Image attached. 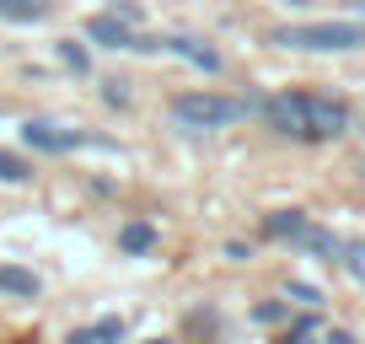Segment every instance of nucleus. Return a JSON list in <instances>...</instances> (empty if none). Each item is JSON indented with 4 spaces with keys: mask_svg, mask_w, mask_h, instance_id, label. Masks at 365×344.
Returning a JSON list of instances; mask_svg holds the SVG:
<instances>
[{
    "mask_svg": "<svg viewBox=\"0 0 365 344\" xmlns=\"http://www.w3.org/2000/svg\"><path fill=\"white\" fill-rule=\"evenodd\" d=\"M172 118L188 135H205V129H226L237 118H247V103L242 97H220V92H182L172 103Z\"/></svg>",
    "mask_w": 365,
    "mask_h": 344,
    "instance_id": "f03ea898",
    "label": "nucleus"
},
{
    "mask_svg": "<svg viewBox=\"0 0 365 344\" xmlns=\"http://www.w3.org/2000/svg\"><path fill=\"white\" fill-rule=\"evenodd\" d=\"M156 49H167V54L188 59V65H199V70H220V54L210 44H199V38H156Z\"/></svg>",
    "mask_w": 365,
    "mask_h": 344,
    "instance_id": "0eeeda50",
    "label": "nucleus"
},
{
    "mask_svg": "<svg viewBox=\"0 0 365 344\" xmlns=\"http://www.w3.org/2000/svg\"><path fill=\"white\" fill-rule=\"evenodd\" d=\"M0 16L6 22H38V16H48V0H0Z\"/></svg>",
    "mask_w": 365,
    "mask_h": 344,
    "instance_id": "9d476101",
    "label": "nucleus"
},
{
    "mask_svg": "<svg viewBox=\"0 0 365 344\" xmlns=\"http://www.w3.org/2000/svg\"><path fill=\"white\" fill-rule=\"evenodd\" d=\"M307 129H312V140H339L344 129H349V108H344L339 97L307 92Z\"/></svg>",
    "mask_w": 365,
    "mask_h": 344,
    "instance_id": "20e7f679",
    "label": "nucleus"
},
{
    "mask_svg": "<svg viewBox=\"0 0 365 344\" xmlns=\"http://www.w3.org/2000/svg\"><path fill=\"white\" fill-rule=\"evenodd\" d=\"M263 118H269V129H279V135L290 140H312L307 129V92H279L263 103Z\"/></svg>",
    "mask_w": 365,
    "mask_h": 344,
    "instance_id": "7ed1b4c3",
    "label": "nucleus"
},
{
    "mask_svg": "<svg viewBox=\"0 0 365 344\" xmlns=\"http://www.w3.org/2000/svg\"><path fill=\"white\" fill-rule=\"evenodd\" d=\"M360 183H365V172H360Z\"/></svg>",
    "mask_w": 365,
    "mask_h": 344,
    "instance_id": "b1692460",
    "label": "nucleus"
},
{
    "mask_svg": "<svg viewBox=\"0 0 365 344\" xmlns=\"http://www.w3.org/2000/svg\"><path fill=\"white\" fill-rule=\"evenodd\" d=\"M22 135H27V146H38V151H70V146H81V135H76V129L54 124V118H33V124H27Z\"/></svg>",
    "mask_w": 365,
    "mask_h": 344,
    "instance_id": "39448f33",
    "label": "nucleus"
},
{
    "mask_svg": "<svg viewBox=\"0 0 365 344\" xmlns=\"http://www.w3.org/2000/svg\"><path fill=\"white\" fill-rule=\"evenodd\" d=\"M59 59H65L76 76H86V49H81V44H59Z\"/></svg>",
    "mask_w": 365,
    "mask_h": 344,
    "instance_id": "2eb2a0df",
    "label": "nucleus"
},
{
    "mask_svg": "<svg viewBox=\"0 0 365 344\" xmlns=\"http://www.w3.org/2000/svg\"><path fill=\"white\" fill-rule=\"evenodd\" d=\"M70 344H97V339H91V333H70Z\"/></svg>",
    "mask_w": 365,
    "mask_h": 344,
    "instance_id": "412c9836",
    "label": "nucleus"
},
{
    "mask_svg": "<svg viewBox=\"0 0 365 344\" xmlns=\"http://www.w3.org/2000/svg\"><path fill=\"white\" fill-rule=\"evenodd\" d=\"M0 290H6V296H27V301H33L38 296V275H27V269H16V264H0Z\"/></svg>",
    "mask_w": 365,
    "mask_h": 344,
    "instance_id": "1a4fd4ad",
    "label": "nucleus"
},
{
    "mask_svg": "<svg viewBox=\"0 0 365 344\" xmlns=\"http://www.w3.org/2000/svg\"><path fill=\"white\" fill-rule=\"evenodd\" d=\"M290 296H296V301H307V307H317V301H322L312 285H290Z\"/></svg>",
    "mask_w": 365,
    "mask_h": 344,
    "instance_id": "a211bd4d",
    "label": "nucleus"
},
{
    "mask_svg": "<svg viewBox=\"0 0 365 344\" xmlns=\"http://www.w3.org/2000/svg\"><path fill=\"white\" fill-rule=\"evenodd\" d=\"M269 44L307 49V54H344V49H365V22H290L274 27Z\"/></svg>",
    "mask_w": 365,
    "mask_h": 344,
    "instance_id": "f257e3e1",
    "label": "nucleus"
},
{
    "mask_svg": "<svg viewBox=\"0 0 365 344\" xmlns=\"http://www.w3.org/2000/svg\"><path fill=\"white\" fill-rule=\"evenodd\" d=\"M22 178H33V167L16 151H0V183H22Z\"/></svg>",
    "mask_w": 365,
    "mask_h": 344,
    "instance_id": "ddd939ff",
    "label": "nucleus"
},
{
    "mask_svg": "<svg viewBox=\"0 0 365 344\" xmlns=\"http://www.w3.org/2000/svg\"><path fill=\"white\" fill-rule=\"evenodd\" d=\"M301 248L322 253V258H344V242H339V237H328V231H317V226H307V237H301Z\"/></svg>",
    "mask_w": 365,
    "mask_h": 344,
    "instance_id": "f8f14e48",
    "label": "nucleus"
},
{
    "mask_svg": "<svg viewBox=\"0 0 365 344\" xmlns=\"http://www.w3.org/2000/svg\"><path fill=\"white\" fill-rule=\"evenodd\" d=\"M307 226H312V221L301 216V210H274V216H263V231L279 237V242H301V237H307Z\"/></svg>",
    "mask_w": 365,
    "mask_h": 344,
    "instance_id": "6e6552de",
    "label": "nucleus"
},
{
    "mask_svg": "<svg viewBox=\"0 0 365 344\" xmlns=\"http://www.w3.org/2000/svg\"><path fill=\"white\" fill-rule=\"evenodd\" d=\"M279 344H312V323H301V328L290 333V339H279Z\"/></svg>",
    "mask_w": 365,
    "mask_h": 344,
    "instance_id": "aec40b11",
    "label": "nucleus"
},
{
    "mask_svg": "<svg viewBox=\"0 0 365 344\" xmlns=\"http://www.w3.org/2000/svg\"><path fill=\"white\" fill-rule=\"evenodd\" d=\"M103 97L108 103H124V81H103Z\"/></svg>",
    "mask_w": 365,
    "mask_h": 344,
    "instance_id": "6ab92c4d",
    "label": "nucleus"
},
{
    "mask_svg": "<svg viewBox=\"0 0 365 344\" xmlns=\"http://www.w3.org/2000/svg\"><path fill=\"white\" fill-rule=\"evenodd\" d=\"M328 344H354V339H349V333H328Z\"/></svg>",
    "mask_w": 365,
    "mask_h": 344,
    "instance_id": "4be33fe9",
    "label": "nucleus"
},
{
    "mask_svg": "<svg viewBox=\"0 0 365 344\" xmlns=\"http://www.w3.org/2000/svg\"><path fill=\"white\" fill-rule=\"evenodd\" d=\"M150 344H167V339H150Z\"/></svg>",
    "mask_w": 365,
    "mask_h": 344,
    "instance_id": "5701e85b",
    "label": "nucleus"
},
{
    "mask_svg": "<svg viewBox=\"0 0 365 344\" xmlns=\"http://www.w3.org/2000/svg\"><path fill=\"white\" fill-rule=\"evenodd\" d=\"M118 333H124V323H118V318H103L97 328H91V339H97V344H108V339H118Z\"/></svg>",
    "mask_w": 365,
    "mask_h": 344,
    "instance_id": "dca6fc26",
    "label": "nucleus"
},
{
    "mask_svg": "<svg viewBox=\"0 0 365 344\" xmlns=\"http://www.w3.org/2000/svg\"><path fill=\"white\" fill-rule=\"evenodd\" d=\"M118 248H124V253H150V248H156V231H150L145 221H129V226L118 231Z\"/></svg>",
    "mask_w": 365,
    "mask_h": 344,
    "instance_id": "9b49d317",
    "label": "nucleus"
},
{
    "mask_svg": "<svg viewBox=\"0 0 365 344\" xmlns=\"http://www.w3.org/2000/svg\"><path fill=\"white\" fill-rule=\"evenodd\" d=\"M339 264H344V269H349V275H354V280H360V285H365V242H349Z\"/></svg>",
    "mask_w": 365,
    "mask_h": 344,
    "instance_id": "4468645a",
    "label": "nucleus"
},
{
    "mask_svg": "<svg viewBox=\"0 0 365 344\" xmlns=\"http://www.w3.org/2000/svg\"><path fill=\"white\" fill-rule=\"evenodd\" d=\"M86 38H91V44H103V49H135V27L118 22V16H91Z\"/></svg>",
    "mask_w": 365,
    "mask_h": 344,
    "instance_id": "423d86ee",
    "label": "nucleus"
},
{
    "mask_svg": "<svg viewBox=\"0 0 365 344\" xmlns=\"http://www.w3.org/2000/svg\"><path fill=\"white\" fill-rule=\"evenodd\" d=\"M279 318H285V307H274V301H263V307H258V323H279Z\"/></svg>",
    "mask_w": 365,
    "mask_h": 344,
    "instance_id": "f3484780",
    "label": "nucleus"
}]
</instances>
